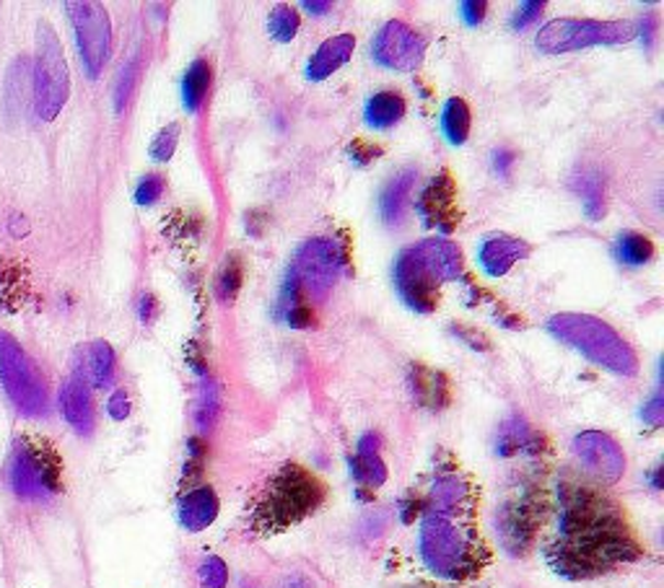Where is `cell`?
I'll return each mask as SVG.
<instances>
[{
    "mask_svg": "<svg viewBox=\"0 0 664 588\" xmlns=\"http://www.w3.org/2000/svg\"><path fill=\"white\" fill-rule=\"evenodd\" d=\"M268 26H270V34H273L278 42H291L299 32L296 9H291V5H275V9L270 11Z\"/></svg>",
    "mask_w": 664,
    "mask_h": 588,
    "instance_id": "d6a6232c",
    "label": "cell"
},
{
    "mask_svg": "<svg viewBox=\"0 0 664 588\" xmlns=\"http://www.w3.org/2000/svg\"><path fill=\"white\" fill-rule=\"evenodd\" d=\"M164 192V179L159 174L143 177L135 188V203L138 205H154Z\"/></svg>",
    "mask_w": 664,
    "mask_h": 588,
    "instance_id": "f35d334b",
    "label": "cell"
},
{
    "mask_svg": "<svg viewBox=\"0 0 664 588\" xmlns=\"http://www.w3.org/2000/svg\"><path fill=\"white\" fill-rule=\"evenodd\" d=\"M281 588H317V586H314L312 578L302 576V573H294V576H289L283 580Z\"/></svg>",
    "mask_w": 664,
    "mask_h": 588,
    "instance_id": "7dc6e473",
    "label": "cell"
},
{
    "mask_svg": "<svg viewBox=\"0 0 664 588\" xmlns=\"http://www.w3.org/2000/svg\"><path fill=\"white\" fill-rule=\"evenodd\" d=\"M348 264V252L338 239H310L299 249L294 262H291V278L299 283V289L306 298L323 301L327 293L335 289V283L340 281L342 270Z\"/></svg>",
    "mask_w": 664,
    "mask_h": 588,
    "instance_id": "8992f818",
    "label": "cell"
},
{
    "mask_svg": "<svg viewBox=\"0 0 664 588\" xmlns=\"http://www.w3.org/2000/svg\"><path fill=\"white\" fill-rule=\"evenodd\" d=\"M574 190L579 192L584 200V211L592 220L603 218L605 213V188H603V179H599L595 171H582L579 177L574 179Z\"/></svg>",
    "mask_w": 664,
    "mask_h": 588,
    "instance_id": "f546056e",
    "label": "cell"
},
{
    "mask_svg": "<svg viewBox=\"0 0 664 588\" xmlns=\"http://www.w3.org/2000/svg\"><path fill=\"white\" fill-rule=\"evenodd\" d=\"M278 314H281V319L285 321V325L294 327V329H306L314 325L310 298H306L302 289H299V283L291 278V272L285 275L281 301H278Z\"/></svg>",
    "mask_w": 664,
    "mask_h": 588,
    "instance_id": "4316f807",
    "label": "cell"
},
{
    "mask_svg": "<svg viewBox=\"0 0 664 588\" xmlns=\"http://www.w3.org/2000/svg\"><path fill=\"white\" fill-rule=\"evenodd\" d=\"M538 441L530 428L525 426L522 420H511L502 428V436H498V454H517V451H525L527 446Z\"/></svg>",
    "mask_w": 664,
    "mask_h": 588,
    "instance_id": "1f68e13d",
    "label": "cell"
},
{
    "mask_svg": "<svg viewBox=\"0 0 664 588\" xmlns=\"http://www.w3.org/2000/svg\"><path fill=\"white\" fill-rule=\"evenodd\" d=\"M641 418H644V422H649V426H662V420H664V397H662L660 392H656L654 397L646 402L644 410H641Z\"/></svg>",
    "mask_w": 664,
    "mask_h": 588,
    "instance_id": "7bdbcfd3",
    "label": "cell"
},
{
    "mask_svg": "<svg viewBox=\"0 0 664 588\" xmlns=\"http://www.w3.org/2000/svg\"><path fill=\"white\" fill-rule=\"evenodd\" d=\"M9 485L24 500H47L60 490V467L45 446L19 439L9 456Z\"/></svg>",
    "mask_w": 664,
    "mask_h": 588,
    "instance_id": "9c48e42d",
    "label": "cell"
},
{
    "mask_svg": "<svg viewBox=\"0 0 664 588\" xmlns=\"http://www.w3.org/2000/svg\"><path fill=\"white\" fill-rule=\"evenodd\" d=\"M351 475L367 487H382L387 483V467L380 456V436H361L356 459H351Z\"/></svg>",
    "mask_w": 664,
    "mask_h": 588,
    "instance_id": "603a6c76",
    "label": "cell"
},
{
    "mask_svg": "<svg viewBox=\"0 0 664 588\" xmlns=\"http://www.w3.org/2000/svg\"><path fill=\"white\" fill-rule=\"evenodd\" d=\"M485 11H488V3H485V0H468V3H460L462 19H465L470 26L481 24L485 19Z\"/></svg>",
    "mask_w": 664,
    "mask_h": 588,
    "instance_id": "ee69618b",
    "label": "cell"
},
{
    "mask_svg": "<svg viewBox=\"0 0 664 588\" xmlns=\"http://www.w3.org/2000/svg\"><path fill=\"white\" fill-rule=\"evenodd\" d=\"M408 252L413 255V260H416L439 285L454 283L462 278V268H465V262H462V252L454 241L424 239L420 244H416V247H410Z\"/></svg>",
    "mask_w": 664,
    "mask_h": 588,
    "instance_id": "2e32d148",
    "label": "cell"
},
{
    "mask_svg": "<svg viewBox=\"0 0 664 588\" xmlns=\"http://www.w3.org/2000/svg\"><path fill=\"white\" fill-rule=\"evenodd\" d=\"M473 487L465 477L444 475L431 485V493L426 498V513L447 516V519H465L473 511Z\"/></svg>",
    "mask_w": 664,
    "mask_h": 588,
    "instance_id": "e0dca14e",
    "label": "cell"
},
{
    "mask_svg": "<svg viewBox=\"0 0 664 588\" xmlns=\"http://www.w3.org/2000/svg\"><path fill=\"white\" fill-rule=\"evenodd\" d=\"M70 76L60 39L47 24H40L37 60H34V110L42 120H55L68 102Z\"/></svg>",
    "mask_w": 664,
    "mask_h": 588,
    "instance_id": "52a82bcc",
    "label": "cell"
},
{
    "mask_svg": "<svg viewBox=\"0 0 664 588\" xmlns=\"http://www.w3.org/2000/svg\"><path fill=\"white\" fill-rule=\"evenodd\" d=\"M211 81H213L211 63L203 60V57H198V60L192 63L188 70H184V78H182V104H184V110H188V112L200 110V104H203L205 97H209Z\"/></svg>",
    "mask_w": 664,
    "mask_h": 588,
    "instance_id": "83f0119b",
    "label": "cell"
},
{
    "mask_svg": "<svg viewBox=\"0 0 664 588\" xmlns=\"http://www.w3.org/2000/svg\"><path fill=\"white\" fill-rule=\"evenodd\" d=\"M410 389L418 405L428 407V410H441L449 402V384L444 374L428 369L424 363H416L410 369Z\"/></svg>",
    "mask_w": 664,
    "mask_h": 588,
    "instance_id": "cb8c5ba5",
    "label": "cell"
},
{
    "mask_svg": "<svg viewBox=\"0 0 664 588\" xmlns=\"http://www.w3.org/2000/svg\"><path fill=\"white\" fill-rule=\"evenodd\" d=\"M420 561L434 576L462 580L475 576L485 563V547L473 529L460 519L424 513L418 532Z\"/></svg>",
    "mask_w": 664,
    "mask_h": 588,
    "instance_id": "7a4b0ae2",
    "label": "cell"
},
{
    "mask_svg": "<svg viewBox=\"0 0 664 588\" xmlns=\"http://www.w3.org/2000/svg\"><path fill=\"white\" fill-rule=\"evenodd\" d=\"M106 412H110L112 420H125L127 415H131V399H127L123 389L112 394L110 402H106Z\"/></svg>",
    "mask_w": 664,
    "mask_h": 588,
    "instance_id": "b9f144b4",
    "label": "cell"
},
{
    "mask_svg": "<svg viewBox=\"0 0 664 588\" xmlns=\"http://www.w3.org/2000/svg\"><path fill=\"white\" fill-rule=\"evenodd\" d=\"M616 252H618V260L626 264H646L654 257V244L644 234L626 231L618 236Z\"/></svg>",
    "mask_w": 664,
    "mask_h": 588,
    "instance_id": "4dcf8cb0",
    "label": "cell"
},
{
    "mask_svg": "<svg viewBox=\"0 0 664 588\" xmlns=\"http://www.w3.org/2000/svg\"><path fill=\"white\" fill-rule=\"evenodd\" d=\"M177 143H180V125L171 122V125L164 127V131L156 135L151 143V159L154 161H169L175 156Z\"/></svg>",
    "mask_w": 664,
    "mask_h": 588,
    "instance_id": "74e56055",
    "label": "cell"
},
{
    "mask_svg": "<svg viewBox=\"0 0 664 588\" xmlns=\"http://www.w3.org/2000/svg\"><path fill=\"white\" fill-rule=\"evenodd\" d=\"M138 74H140V66H138V57L135 60L127 63V66L120 70V78H117V86H114V110L123 112L127 102H131L133 91H135V83H138Z\"/></svg>",
    "mask_w": 664,
    "mask_h": 588,
    "instance_id": "d590c367",
    "label": "cell"
},
{
    "mask_svg": "<svg viewBox=\"0 0 664 588\" xmlns=\"http://www.w3.org/2000/svg\"><path fill=\"white\" fill-rule=\"evenodd\" d=\"M0 384L19 412L40 418L47 412V389L37 365L11 335L0 332Z\"/></svg>",
    "mask_w": 664,
    "mask_h": 588,
    "instance_id": "ba28073f",
    "label": "cell"
},
{
    "mask_svg": "<svg viewBox=\"0 0 664 588\" xmlns=\"http://www.w3.org/2000/svg\"><path fill=\"white\" fill-rule=\"evenodd\" d=\"M241 281H245V268H241L239 257H228L224 264V272H221L218 278V298L224 301V304L237 298Z\"/></svg>",
    "mask_w": 664,
    "mask_h": 588,
    "instance_id": "836d02e7",
    "label": "cell"
},
{
    "mask_svg": "<svg viewBox=\"0 0 664 588\" xmlns=\"http://www.w3.org/2000/svg\"><path fill=\"white\" fill-rule=\"evenodd\" d=\"M154 312H156V301L151 296H143L140 298V306H138V314L143 321H151L154 319Z\"/></svg>",
    "mask_w": 664,
    "mask_h": 588,
    "instance_id": "c3c4849f",
    "label": "cell"
},
{
    "mask_svg": "<svg viewBox=\"0 0 664 588\" xmlns=\"http://www.w3.org/2000/svg\"><path fill=\"white\" fill-rule=\"evenodd\" d=\"M426 55V39L405 21H387L374 39V57L390 70H416Z\"/></svg>",
    "mask_w": 664,
    "mask_h": 588,
    "instance_id": "7c38bea8",
    "label": "cell"
},
{
    "mask_svg": "<svg viewBox=\"0 0 664 588\" xmlns=\"http://www.w3.org/2000/svg\"><path fill=\"white\" fill-rule=\"evenodd\" d=\"M553 337L566 342L574 350H579L592 363L603 365L618 376H637L639 374V355L637 350L626 342V337L612 329L608 321L592 317V314H555L548 321Z\"/></svg>",
    "mask_w": 664,
    "mask_h": 588,
    "instance_id": "277c9868",
    "label": "cell"
},
{
    "mask_svg": "<svg viewBox=\"0 0 664 588\" xmlns=\"http://www.w3.org/2000/svg\"><path fill=\"white\" fill-rule=\"evenodd\" d=\"M416 211L424 220V226L437 228L441 234H452L460 226V203H457V188L452 177L439 174L426 184V190L420 192Z\"/></svg>",
    "mask_w": 664,
    "mask_h": 588,
    "instance_id": "4fadbf2b",
    "label": "cell"
},
{
    "mask_svg": "<svg viewBox=\"0 0 664 588\" xmlns=\"http://www.w3.org/2000/svg\"><path fill=\"white\" fill-rule=\"evenodd\" d=\"M395 285L399 298H403L413 312L431 314L434 308L439 306V283L413 260L408 249H405L395 262Z\"/></svg>",
    "mask_w": 664,
    "mask_h": 588,
    "instance_id": "5bb4252c",
    "label": "cell"
},
{
    "mask_svg": "<svg viewBox=\"0 0 664 588\" xmlns=\"http://www.w3.org/2000/svg\"><path fill=\"white\" fill-rule=\"evenodd\" d=\"M325 500V485L299 464H285L270 477L257 500L252 523L262 534H278L304 521Z\"/></svg>",
    "mask_w": 664,
    "mask_h": 588,
    "instance_id": "3957f363",
    "label": "cell"
},
{
    "mask_svg": "<svg viewBox=\"0 0 664 588\" xmlns=\"http://www.w3.org/2000/svg\"><path fill=\"white\" fill-rule=\"evenodd\" d=\"M330 9H333V5L327 3V0H306V3H304V11L314 13V16H323V13H327Z\"/></svg>",
    "mask_w": 664,
    "mask_h": 588,
    "instance_id": "681fc988",
    "label": "cell"
},
{
    "mask_svg": "<svg viewBox=\"0 0 664 588\" xmlns=\"http://www.w3.org/2000/svg\"><path fill=\"white\" fill-rule=\"evenodd\" d=\"M76 374L91 386H106L114 376V350L104 340L91 342L81 353V365Z\"/></svg>",
    "mask_w": 664,
    "mask_h": 588,
    "instance_id": "484cf974",
    "label": "cell"
},
{
    "mask_svg": "<svg viewBox=\"0 0 664 588\" xmlns=\"http://www.w3.org/2000/svg\"><path fill=\"white\" fill-rule=\"evenodd\" d=\"M405 110H408V104H405L403 94H397V91H380V94H374L367 102L363 120H367L371 131H390V127H395L405 117Z\"/></svg>",
    "mask_w": 664,
    "mask_h": 588,
    "instance_id": "d4e9b609",
    "label": "cell"
},
{
    "mask_svg": "<svg viewBox=\"0 0 664 588\" xmlns=\"http://www.w3.org/2000/svg\"><path fill=\"white\" fill-rule=\"evenodd\" d=\"M441 127H444L449 143L462 146L470 135V106L457 97L449 99L444 104V112H441Z\"/></svg>",
    "mask_w": 664,
    "mask_h": 588,
    "instance_id": "f1b7e54d",
    "label": "cell"
},
{
    "mask_svg": "<svg viewBox=\"0 0 664 588\" xmlns=\"http://www.w3.org/2000/svg\"><path fill=\"white\" fill-rule=\"evenodd\" d=\"M633 37H637V26L631 21L555 19L540 29L534 45L542 55H563L597 45H623Z\"/></svg>",
    "mask_w": 664,
    "mask_h": 588,
    "instance_id": "5b68a950",
    "label": "cell"
},
{
    "mask_svg": "<svg viewBox=\"0 0 664 588\" xmlns=\"http://www.w3.org/2000/svg\"><path fill=\"white\" fill-rule=\"evenodd\" d=\"M654 487H656V490H660V487H662V470L654 472Z\"/></svg>",
    "mask_w": 664,
    "mask_h": 588,
    "instance_id": "816d5d0a",
    "label": "cell"
},
{
    "mask_svg": "<svg viewBox=\"0 0 664 588\" xmlns=\"http://www.w3.org/2000/svg\"><path fill=\"white\" fill-rule=\"evenodd\" d=\"M496 529L506 552L525 555L534 540V532H538V506L530 498L509 500L498 513Z\"/></svg>",
    "mask_w": 664,
    "mask_h": 588,
    "instance_id": "9a60e30c",
    "label": "cell"
},
{
    "mask_svg": "<svg viewBox=\"0 0 664 588\" xmlns=\"http://www.w3.org/2000/svg\"><path fill=\"white\" fill-rule=\"evenodd\" d=\"M452 335H454V337H460V340L465 342V346L473 348V350H491L488 337H485L477 327H470V325H452Z\"/></svg>",
    "mask_w": 664,
    "mask_h": 588,
    "instance_id": "ab89813d",
    "label": "cell"
},
{
    "mask_svg": "<svg viewBox=\"0 0 664 588\" xmlns=\"http://www.w3.org/2000/svg\"><path fill=\"white\" fill-rule=\"evenodd\" d=\"M418 171L416 169H403L399 174H395L387 182V188L382 190V218L387 226H399L405 220V213H408L410 205V192L416 188Z\"/></svg>",
    "mask_w": 664,
    "mask_h": 588,
    "instance_id": "7402d4cb",
    "label": "cell"
},
{
    "mask_svg": "<svg viewBox=\"0 0 664 588\" xmlns=\"http://www.w3.org/2000/svg\"><path fill=\"white\" fill-rule=\"evenodd\" d=\"M60 410L68 426L81 436H89L94 428V402H91L89 384L81 376H74L60 389Z\"/></svg>",
    "mask_w": 664,
    "mask_h": 588,
    "instance_id": "ffe728a7",
    "label": "cell"
},
{
    "mask_svg": "<svg viewBox=\"0 0 664 588\" xmlns=\"http://www.w3.org/2000/svg\"><path fill=\"white\" fill-rule=\"evenodd\" d=\"M221 410V399H218V389L213 384H205L203 389H200V399L195 407V422L200 430H209L213 428V422L218 418Z\"/></svg>",
    "mask_w": 664,
    "mask_h": 588,
    "instance_id": "e575fe53",
    "label": "cell"
},
{
    "mask_svg": "<svg viewBox=\"0 0 664 588\" xmlns=\"http://www.w3.org/2000/svg\"><path fill=\"white\" fill-rule=\"evenodd\" d=\"M654 26H656V21H654V16H646L644 21H641V32H644L646 47H652V39H654Z\"/></svg>",
    "mask_w": 664,
    "mask_h": 588,
    "instance_id": "f907efd6",
    "label": "cell"
},
{
    "mask_svg": "<svg viewBox=\"0 0 664 588\" xmlns=\"http://www.w3.org/2000/svg\"><path fill=\"white\" fill-rule=\"evenodd\" d=\"M66 11L74 24L78 53H81V63L86 68V76L97 78L102 74L112 53V24L110 13H106L99 3H89V0H76V3H66Z\"/></svg>",
    "mask_w": 664,
    "mask_h": 588,
    "instance_id": "30bf717a",
    "label": "cell"
},
{
    "mask_svg": "<svg viewBox=\"0 0 664 588\" xmlns=\"http://www.w3.org/2000/svg\"><path fill=\"white\" fill-rule=\"evenodd\" d=\"M574 456L603 485H616L626 472V454L620 443L603 430H584L574 439Z\"/></svg>",
    "mask_w": 664,
    "mask_h": 588,
    "instance_id": "8fae6325",
    "label": "cell"
},
{
    "mask_svg": "<svg viewBox=\"0 0 664 588\" xmlns=\"http://www.w3.org/2000/svg\"><path fill=\"white\" fill-rule=\"evenodd\" d=\"M382 150L380 148H374V146H367V143H353L351 146V156H353V161H359V163H367V161H371L374 159V156H380Z\"/></svg>",
    "mask_w": 664,
    "mask_h": 588,
    "instance_id": "f6af8a7d",
    "label": "cell"
},
{
    "mask_svg": "<svg viewBox=\"0 0 664 588\" xmlns=\"http://www.w3.org/2000/svg\"><path fill=\"white\" fill-rule=\"evenodd\" d=\"M542 9H545V3H542V0H532V3H522V5H519V9H517V13H514L511 26H514V29L530 26L532 21L540 16Z\"/></svg>",
    "mask_w": 664,
    "mask_h": 588,
    "instance_id": "60d3db41",
    "label": "cell"
},
{
    "mask_svg": "<svg viewBox=\"0 0 664 588\" xmlns=\"http://www.w3.org/2000/svg\"><path fill=\"white\" fill-rule=\"evenodd\" d=\"M218 511H221V504H218L216 490H213L211 485H200L182 495L180 508H177V516H180L182 529L198 534V532H203V529H209L211 523L218 519Z\"/></svg>",
    "mask_w": 664,
    "mask_h": 588,
    "instance_id": "d6986e66",
    "label": "cell"
},
{
    "mask_svg": "<svg viewBox=\"0 0 664 588\" xmlns=\"http://www.w3.org/2000/svg\"><path fill=\"white\" fill-rule=\"evenodd\" d=\"M353 49V34H338V37L325 39L323 45L317 47V53L312 55V60L306 63V78H310V81H325V78H330L335 70H340L351 60Z\"/></svg>",
    "mask_w": 664,
    "mask_h": 588,
    "instance_id": "44dd1931",
    "label": "cell"
},
{
    "mask_svg": "<svg viewBox=\"0 0 664 588\" xmlns=\"http://www.w3.org/2000/svg\"><path fill=\"white\" fill-rule=\"evenodd\" d=\"M561 540L551 547L553 568L569 578H587L639 557L623 516L605 495L587 485L561 487Z\"/></svg>",
    "mask_w": 664,
    "mask_h": 588,
    "instance_id": "6da1fadb",
    "label": "cell"
},
{
    "mask_svg": "<svg viewBox=\"0 0 664 588\" xmlns=\"http://www.w3.org/2000/svg\"><path fill=\"white\" fill-rule=\"evenodd\" d=\"M511 163H514V154H511V150H506V148H504V150H498V154L494 156V167H496V171H498V174H502V177L509 174Z\"/></svg>",
    "mask_w": 664,
    "mask_h": 588,
    "instance_id": "bcb514c9",
    "label": "cell"
},
{
    "mask_svg": "<svg viewBox=\"0 0 664 588\" xmlns=\"http://www.w3.org/2000/svg\"><path fill=\"white\" fill-rule=\"evenodd\" d=\"M530 252L532 247L525 239H519V236L496 234V236H488V239L481 244L477 262H481L485 275L502 278L514 268V264L527 260Z\"/></svg>",
    "mask_w": 664,
    "mask_h": 588,
    "instance_id": "ac0fdd59",
    "label": "cell"
},
{
    "mask_svg": "<svg viewBox=\"0 0 664 588\" xmlns=\"http://www.w3.org/2000/svg\"><path fill=\"white\" fill-rule=\"evenodd\" d=\"M198 578H200V586H203V588H226L228 586L226 563L216 555L205 557V561L200 563V568H198Z\"/></svg>",
    "mask_w": 664,
    "mask_h": 588,
    "instance_id": "8d00e7d4",
    "label": "cell"
}]
</instances>
